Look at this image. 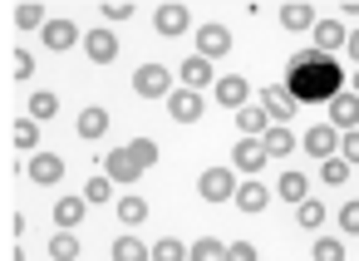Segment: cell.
Instances as JSON below:
<instances>
[{
    "label": "cell",
    "mask_w": 359,
    "mask_h": 261,
    "mask_svg": "<svg viewBox=\"0 0 359 261\" xmlns=\"http://www.w3.org/2000/svg\"><path fill=\"white\" fill-rule=\"evenodd\" d=\"M226 256V246L217 241V236H197L192 246H187V261H222Z\"/></svg>",
    "instance_id": "29"
},
{
    "label": "cell",
    "mask_w": 359,
    "mask_h": 261,
    "mask_svg": "<svg viewBox=\"0 0 359 261\" xmlns=\"http://www.w3.org/2000/svg\"><path fill=\"white\" fill-rule=\"evenodd\" d=\"M344 55H349V60H354V65H359V30H354V35H349V40H344Z\"/></svg>",
    "instance_id": "43"
},
{
    "label": "cell",
    "mask_w": 359,
    "mask_h": 261,
    "mask_svg": "<svg viewBox=\"0 0 359 261\" xmlns=\"http://www.w3.org/2000/svg\"><path fill=\"white\" fill-rule=\"evenodd\" d=\"M25 173H30V182H40V187H55L60 178H65V158L60 153H30V163H25Z\"/></svg>",
    "instance_id": "6"
},
{
    "label": "cell",
    "mask_w": 359,
    "mask_h": 261,
    "mask_svg": "<svg viewBox=\"0 0 359 261\" xmlns=\"http://www.w3.org/2000/svg\"><path fill=\"white\" fill-rule=\"evenodd\" d=\"M50 256L55 261H79V232H55L50 236Z\"/></svg>",
    "instance_id": "28"
},
{
    "label": "cell",
    "mask_w": 359,
    "mask_h": 261,
    "mask_svg": "<svg viewBox=\"0 0 359 261\" xmlns=\"http://www.w3.org/2000/svg\"><path fill=\"white\" fill-rule=\"evenodd\" d=\"M99 11H104V20H109V25H123V20L133 15V0H104Z\"/></svg>",
    "instance_id": "39"
},
{
    "label": "cell",
    "mask_w": 359,
    "mask_h": 261,
    "mask_svg": "<svg viewBox=\"0 0 359 261\" xmlns=\"http://www.w3.org/2000/svg\"><path fill=\"white\" fill-rule=\"evenodd\" d=\"M349 94H359V74H354V84H349Z\"/></svg>",
    "instance_id": "44"
},
{
    "label": "cell",
    "mask_w": 359,
    "mask_h": 261,
    "mask_svg": "<svg viewBox=\"0 0 359 261\" xmlns=\"http://www.w3.org/2000/svg\"><path fill=\"white\" fill-rule=\"evenodd\" d=\"M84 212H89V202L84 197H60L55 202V222H60V232H79V222H84Z\"/></svg>",
    "instance_id": "20"
},
{
    "label": "cell",
    "mask_w": 359,
    "mask_h": 261,
    "mask_svg": "<svg viewBox=\"0 0 359 261\" xmlns=\"http://www.w3.org/2000/svg\"><path fill=\"white\" fill-rule=\"evenodd\" d=\"M310 256H315V261H344V241H339V236H315Z\"/></svg>",
    "instance_id": "35"
},
{
    "label": "cell",
    "mask_w": 359,
    "mask_h": 261,
    "mask_svg": "<svg viewBox=\"0 0 359 261\" xmlns=\"http://www.w3.org/2000/svg\"><path fill=\"white\" fill-rule=\"evenodd\" d=\"M222 261H261V256H256V246H251V241H231Z\"/></svg>",
    "instance_id": "40"
},
{
    "label": "cell",
    "mask_w": 359,
    "mask_h": 261,
    "mask_svg": "<svg viewBox=\"0 0 359 261\" xmlns=\"http://www.w3.org/2000/svg\"><path fill=\"white\" fill-rule=\"evenodd\" d=\"M84 55L94 60V65H109V60H118V35L104 25V30H89L84 35Z\"/></svg>",
    "instance_id": "12"
},
{
    "label": "cell",
    "mask_w": 359,
    "mask_h": 261,
    "mask_svg": "<svg viewBox=\"0 0 359 261\" xmlns=\"http://www.w3.org/2000/svg\"><path fill=\"white\" fill-rule=\"evenodd\" d=\"M197 192H202V202H231L236 197V173L231 168H207L197 178Z\"/></svg>",
    "instance_id": "3"
},
{
    "label": "cell",
    "mask_w": 359,
    "mask_h": 261,
    "mask_svg": "<svg viewBox=\"0 0 359 261\" xmlns=\"http://www.w3.org/2000/svg\"><path fill=\"white\" fill-rule=\"evenodd\" d=\"M55 114H60V94H55V89H35L30 104H25V119L45 123V119H55Z\"/></svg>",
    "instance_id": "22"
},
{
    "label": "cell",
    "mask_w": 359,
    "mask_h": 261,
    "mask_svg": "<svg viewBox=\"0 0 359 261\" xmlns=\"http://www.w3.org/2000/svg\"><path fill=\"white\" fill-rule=\"evenodd\" d=\"M104 178H109V182H123V187H128V182H138L143 173H138V163L128 158V148H114V153H104Z\"/></svg>",
    "instance_id": "14"
},
{
    "label": "cell",
    "mask_w": 359,
    "mask_h": 261,
    "mask_svg": "<svg viewBox=\"0 0 359 261\" xmlns=\"http://www.w3.org/2000/svg\"><path fill=\"white\" fill-rule=\"evenodd\" d=\"M15 25L20 30H45V11L35 6V0H25V6H15Z\"/></svg>",
    "instance_id": "36"
},
{
    "label": "cell",
    "mask_w": 359,
    "mask_h": 261,
    "mask_svg": "<svg viewBox=\"0 0 359 261\" xmlns=\"http://www.w3.org/2000/svg\"><path fill=\"white\" fill-rule=\"evenodd\" d=\"M295 133L290 128H280V123H271L266 133H261V148H266V158H285V153H295Z\"/></svg>",
    "instance_id": "21"
},
{
    "label": "cell",
    "mask_w": 359,
    "mask_h": 261,
    "mask_svg": "<svg viewBox=\"0 0 359 261\" xmlns=\"http://www.w3.org/2000/svg\"><path fill=\"white\" fill-rule=\"evenodd\" d=\"M40 40H45V50H74L84 35H79V25H69V20H45Z\"/></svg>",
    "instance_id": "15"
},
{
    "label": "cell",
    "mask_w": 359,
    "mask_h": 261,
    "mask_svg": "<svg viewBox=\"0 0 359 261\" xmlns=\"http://www.w3.org/2000/svg\"><path fill=\"white\" fill-rule=\"evenodd\" d=\"M310 30H315V50L330 55V60H334V50H344V40H349V30H344L339 20H315Z\"/></svg>",
    "instance_id": "16"
},
{
    "label": "cell",
    "mask_w": 359,
    "mask_h": 261,
    "mask_svg": "<svg viewBox=\"0 0 359 261\" xmlns=\"http://www.w3.org/2000/svg\"><path fill=\"white\" fill-rule=\"evenodd\" d=\"M133 94L138 99H168L172 94V69L168 65H143L133 74Z\"/></svg>",
    "instance_id": "2"
},
{
    "label": "cell",
    "mask_w": 359,
    "mask_h": 261,
    "mask_svg": "<svg viewBox=\"0 0 359 261\" xmlns=\"http://www.w3.org/2000/svg\"><path fill=\"white\" fill-rule=\"evenodd\" d=\"M118 222L123 227H143L148 222V202L138 192H118Z\"/></svg>",
    "instance_id": "25"
},
{
    "label": "cell",
    "mask_w": 359,
    "mask_h": 261,
    "mask_svg": "<svg viewBox=\"0 0 359 261\" xmlns=\"http://www.w3.org/2000/svg\"><path fill=\"white\" fill-rule=\"evenodd\" d=\"M74 133H79L84 143H99V138L109 133V109H99V104H94V109H84V114L74 119Z\"/></svg>",
    "instance_id": "18"
},
{
    "label": "cell",
    "mask_w": 359,
    "mask_h": 261,
    "mask_svg": "<svg viewBox=\"0 0 359 261\" xmlns=\"http://www.w3.org/2000/svg\"><path fill=\"white\" fill-rule=\"evenodd\" d=\"M325 109H330V128H334V133H349V128L359 123V94H349V89H339Z\"/></svg>",
    "instance_id": "7"
},
{
    "label": "cell",
    "mask_w": 359,
    "mask_h": 261,
    "mask_svg": "<svg viewBox=\"0 0 359 261\" xmlns=\"http://www.w3.org/2000/svg\"><path fill=\"white\" fill-rule=\"evenodd\" d=\"M276 197L300 207V202L310 197V178H305V173H280V182H276Z\"/></svg>",
    "instance_id": "23"
},
{
    "label": "cell",
    "mask_w": 359,
    "mask_h": 261,
    "mask_svg": "<svg viewBox=\"0 0 359 261\" xmlns=\"http://www.w3.org/2000/svg\"><path fill=\"white\" fill-rule=\"evenodd\" d=\"M236 123H241V138H261V133L271 128V119H266V109H261V104L236 109Z\"/></svg>",
    "instance_id": "24"
},
{
    "label": "cell",
    "mask_w": 359,
    "mask_h": 261,
    "mask_svg": "<svg viewBox=\"0 0 359 261\" xmlns=\"http://www.w3.org/2000/svg\"><path fill=\"white\" fill-rule=\"evenodd\" d=\"M11 138H15L20 153H40V123H35V119H15Z\"/></svg>",
    "instance_id": "26"
},
{
    "label": "cell",
    "mask_w": 359,
    "mask_h": 261,
    "mask_svg": "<svg viewBox=\"0 0 359 261\" xmlns=\"http://www.w3.org/2000/svg\"><path fill=\"white\" fill-rule=\"evenodd\" d=\"M261 109H266V119H271V123H280V128L295 119V99L285 94V84H271V89H261Z\"/></svg>",
    "instance_id": "8"
},
{
    "label": "cell",
    "mask_w": 359,
    "mask_h": 261,
    "mask_svg": "<svg viewBox=\"0 0 359 261\" xmlns=\"http://www.w3.org/2000/svg\"><path fill=\"white\" fill-rule=\"evenodd\" d=\"M339 227H344V232H359V197L339 207Z\"/></svg>",
    "instance_id": "41"
},
{
    "label": "cell",
    "mask_w": 359,
    "mask_h": 261,
    "mask_svg": "<svg viewBox=\"0 0 359 261\" xmlns=\"http://www.w3.org/2000/svg\"><path fill=\"white\" fill-rule=\"evenodd\" d=\"M300 148H305L310 158H320V163H325V158H334V153H339V133H334L330 123H315V128L300 138Z\"/></svg>",
    "instance_id": "11"
},
{
    "label": "cell",
    "mask_w": 359,
    "mask_h": 261,
    "mask_svg": "<svg viewBox=\"0 0 359 261\" xmlns=\"http://www.w3.org/2000/svg\"><path fill=\"white\" fill-rule=\"evenodd\" d=\"M226 50H231V30H226V25H202V30H197V55H202L207 65L222 60Z\"/></svg>",
    "instance_id": "10"
},
{
    "label": "cell",
    "mask_w": 359,
    "mask_h": 261,
    "mask_svg": "<svg viewBox=\"0 0 359 261\" xmlns=\"http://www.w3.org/2000/svg\"><path fill=\"white\" fill-rule=\"evenodd\" d=\"M280 25L285 30H310L315 25V11L310 6H280Z\"/></svg>",
    "instance_id": "30"
},
{
    "label": "cell",
    "mask_w": 359,
    "mask_h": 261,
    "mask_svg": "<svg viewBox=\"0 0 359 261\" xmlns=\"http://www.w3.org/2000/svg\"><path fill=\"white\" fill-rule=\"evenodd\" d=\"M334 158H344L349 168H359V128H349V133H339V153Z\"/></svg>",
    "instance_id": "38"
},
{
    "label": "cell",
    "mask_w": 359,
    "mask_h": 261,
    "mask_svg": "<svg viewBox=\"0 0 359 261\" xmlns=\"http://www.w3.org/2000/svg\"><path fill=\"white\" fill-rule=\"evenodd\" d=\"M231 173H246V178H256L271 158H266V148H261V138H236V148H231Z\"/></svg>",
    "instance_id": "5"
},
{
    "label": "cell",
    "mask_w": 359,
    "mask_h": 261,
    "mask_svg": "<svg viewBox=\"0 0 359 261\" xmlns=\"http://www.w3.org/2000/svg\"><path fill=\"white\" fill-rule=\"evenodd\" d=\"M177 79H182V89H197V94H202V84H212L217 74H212V65H207L202 55H187V60L177 65Z\"/></svg>",
    "instance_id": "17"
},
{
    "label": "cell",
    "mask_w": 359,
    "mask_h": 261,
    "mask_svg": "<svg viewBox=\"0 0 359 261\" xmlns=\"http://www.w3.org/2000/svg\"><path fill=\"white\" fill-rule=\"evenodd\" d=\"M295 222H300L305 232H320V227H325V202H320V197H305V202L295 207Z\"/></svg>",
    "instance_id": "27"
},
{
    "label": "cell",
    "mask_w": 359,
    "mask_h": 261,
    "mask_svg": "<svg viewBox=\"0 0 359 261\" xmlns=\"http://www.w3.org/2000/svg\"><path fill=\"white\" fill-rule=\"evenodd\" d=\"M35 74V55L30 50H15V79H30Z\"/></svg>",
    "instance_id": "42"
},
{
    "label": "cell",
    "mask_w": 359,
    "mask_h": 261,
    "mask_svg": "<svg viewBox=\"0 0 359 261\" xmlns=\"http://www.w3.org/2000/svg\"><path fill=\"white\" fill-rule=\"evenodd\" d=\"M339 89H344V69H339L330 55H320V50H295V55L285 60V94L295 99V109H300V104H330Z\"/></svg>",
    "instance_id": "1"
},
{
    "label": "cell",
    "mask_w": 359,
    "mask_h": 261,
    "mask_svg": "<svg viewBox=\"0 0 359 261\" xmlns=\"http://www.w3.org/2000/svg\"><path fill=\"white\" fill-rule=\"evenodd\" d=\"M320 182H330V187L349 182V163H344V158H325V163H320Z\"/></svg>",
    "instance_id": "37"
},
{
    "label": "cell",
    "mask_w": 359,
    "mask_h": 261,
    "mask_svg": "<svg viewBox=\"0 0 359 261\" xmlns=\"http://www.w3.org/2000/svg\"><path fill=\"white\" fill-rule=\"evenodd\" d=\"M84 202H89V207H104V202H114V182H109L104 173H99V178H89V182H84Z\"/></svg>",
    "instance_id": "32"
},
{
    "label": "cell",
    "mask_w": 359,
    "mask_h": 261,
    "mask_svg": "<svg viewBox=\"0 0 359 261\" xmlns=\"http://www.w3.org/2000/svg\"><path fill=\"white\" fill-rule=\"evenodd\" d=\"M128 158L138 163V173H148V168L158 163V143H153V138H133V143H128Z\"/></svg>",
    "instance_id": "31"
},
{
    "label": "cell",
    "mask_w": 359,
    "mask_h": 261,
    "mask_svg": "<svg viewBox=\"0 0 359 261\" xmlns=\"http://www.w3.org/2000/svg\"><path fill=\"white\" fill-rule=\"evenodd\" d=\"M217 104H222V109H246V104H251V84H246L241 74H222V79H217Z\"/></svg>",
    "instance_id": "13"
},
{
    "label": "cell",
    "mask_w": 359,
    "mask_h": 261,
    "mask_svg": "<svg viewBox=\"0 0 359 261\" xmlns=\"http://www.w3.org/2000/svg\"><path fill=\"white\" fill-rule=\"evenodd\" d=\"M148 261H187V246L177 236H163L158 246H148Z\"/></svg>",
    "instance_id": "33"
},
{
    "label": "cell",
    "mask_w": 359,
    "mask_h": 261,
    "mask_svg": "<svg viewBox=\"0 0 359 261\" xmlns=\"http://www.w3.org/2000/svg\"><path fill=\"white\" fill-rule=\"evenodd\" d=\"M114 261H148V246H143L138 236H128V232H123V236L114 241Z\"/></svg>",
    "instance_id": "34"
},
{
    "label": "cell",
    "mask_w": 359,
    "mask_h": 261,
    "mask_svg": "<svg viewBox=\"0 0 359 261\" xmlns=\"http://www.w3.org/2000/svg\"><path fill=\"white\" fill-rule=\"evenodd\" d=\"M187 6H158L153 11V30L163 35V40H177V35H187Z\"/></svg>",
    "instance_id": "9"
},
{
    "label": "cell",
    "mask_w": 359,
    "mask_h": 261,
    "mask_svg": "<svg viewBox=\"0 0 359 261\" xmlns=\"http://www.w3.org/2000/svg\"><path fill=\"white\" fill-rule=\"evenodd\" d=\"M236 207H241V212H266V207H271V187L256 182V178L236 182Z\"/></svg>",
    "instance_id": "19"
},
{
    "label": "cell",
    "mask_w": 359,
    "mask_h": 261,
    "mask_svg": "<svg viewBox=\"0 0 359 261\" xmlns=\"http://www.w3.org/2000/svg\"><path fill=\"white\" fill-rule=\"evenodd\" d=\"M168 114H172L177 123H197V119L207 114V99H202L197 89H172V94H168Z\"/></svg>",
    "instance_id": "4"
}]
</instances>
